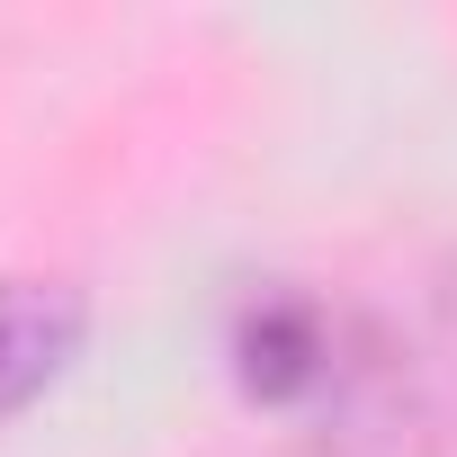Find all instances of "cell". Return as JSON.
I'll return each instance as SVG.
<instances>
[{
    "label": "cell",
    "mask_w": 457,
    "mask_h": 457,
    "mask_svg": "<svg viewBox=\"0 0 457 457\" xmlns=\"http://www.w3.org/2000/svg\"><path fill=\"white\" fill-rule=\"evenodd\" d=\"M234 377L252 403L270 412H296L305 439H323L332 457H395L403 439V386H395V359L386 341L350 314V305H323L305 287H252L234 305Z\"/></svg>",
    "instance_id": "obj_1"
},
{
    "label": "cell",
    "mask_w": 457,
    "mask_h": 457,
    "mask_svg": "<svg viewBox=\"0 0 457 457\" xmlns=\"http://www.w3.org/2000/svg\"><path fill=\"white\" fill-rule=\"evenodd\" d=\"M81 296L63 278H0V430H10L81 350Z\"/></svg>",
    "instance_id": "obj_2"
}]
</instances>
